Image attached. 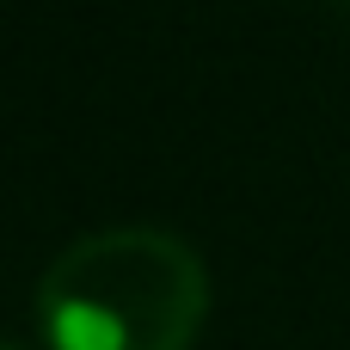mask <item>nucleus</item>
Returning <instances> with one entry per match:
<instances>
[{
	"instance_id": "f257e3e1",
	"label": "nucleus",
	"mask_w": 350,
	"mask_h": 350,
	"mask_svg": "<svg viewBox=\"0 0 350 350\" xmlns=\"http://www.w3.org/2000/svg\"><path fill=\"white\" fill-rule=\"evenodd\" d=\"M203 314L209 271L166 228L86 234L37 283L49 350H191Z\"/></svg>"
},
{
	"instance_id": "f03ea898",
	"label": "nucleus",
	"mask_w": 350,
	"mask_h": 350,
	"mask_svg": "<svg viewBox=\"0 0 350 350\" xmlns=\"http://www.w3.org/2000/svg\"><path fill=\"white\" fill-rule=\"evenodd\" d=\"M0 350H12V345H0Z\"/></svg>"
}]
</instances>
